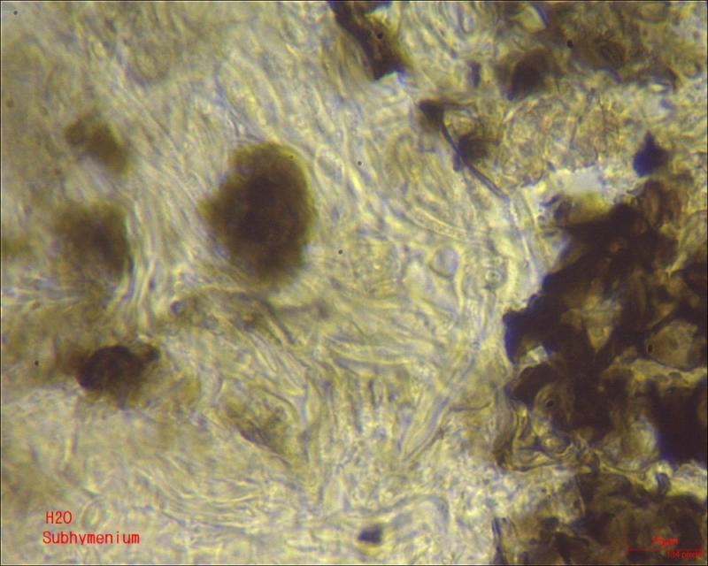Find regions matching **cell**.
Returning <instances> with one entry per match:
<instances>
[{"instance_id": "cell-1", "label": "cell", "mask_w": 708, "mask_h": 566, "mask_svg": "<svg viewBox=\"0 0 708 566\" xmlns=\"http://www.w3.org/2000/svg\"><path fill=\"white\" fill-rule=\"evenodd\" d=\"M57 228L76 257L100 265L112 279L123 277L130 264V249L119 206L109 203L91 208L70 206L61 213Z\"/></svg>"}, {"instance_id": "cell-2", "label": "cell", "mask_w": 708, "mask_h": 566, "mask_svg": "<svg viewBox=\"0 0 708 566\" xmlns=\"http://www.w3.org/2000/svg\"><path fill=\"white\" fill-rule=\"evenodd\" d=\"M156 362L157 355L150 348L107 346L85 359L78 380L94 396L130 403L141 394Z\"/></svg>"}, {"instance_id": "cell-3", "label": "cell", "mask_w": 708, "mask_h": 566, "mask_svg": "<svg viewBox=\"0 0 708 566\" xmlns=\"http://www.w3.org/2000/svg\"><path fill=\"white\" fill-rule=\"evenodd\" d=\"M389 4L391 3L335 2L331 6L337 25L358 50L365 72L373 80L405 72L396 36L383 22L370 15Z\"/></svg>"}, {"instance_id": "cell-4", "label": "cell", "mask_w": 708, "mask_h": 566, "mask_svg": "<svg viewBox=\"0 0 708 566\" xmlns=\"http://www.w3.org/2000/svg\"><path fill=\"white\" fill-rule=\"evenodd\" d=\"M65 141L100 163L110 172L126 175L131 170L129 152L113 127L107 122L84 118L67 125Z\"/></svg>"}, {"instance_id": "cell-5", "label": "cell", "mask_w": 708, "mask_h": 566, "mask_svg": "<svg viewBox=\"0 0 708 566\" xmlns=\"http://www.w3.org/2000/svg\"><path fill=\"white\" fill-rule=\"evenodd\" d=\"M550 74V63L544 55L534 53L521 58L513 67L507 96L524 98L539 90Z\"/></svg>"}, {"instance_id": "cell-6", "label": "cell", "mask_w": 708, "mask_h": 566, "mask_svg": "<svg viewBox=\"0 0 708 566\" xmlns=\"http://www.w3.org/2000/svg\"><path fill=\"white\" fill-rule=\"evenodd\" d=\"M382 532L380 527L374 526L364 530L358 539L366 543L379 544L381 542Z\"/></svg>"}]
</instances>
